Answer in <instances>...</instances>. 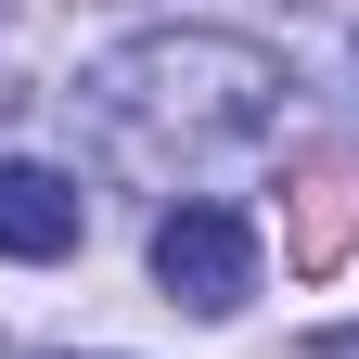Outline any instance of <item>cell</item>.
I'll return each mask as SVG.
<instances>
[{
    "mask_svg": "<svg viewBox=\"0 0 359 359\" xmlns=\"http://www.w3.org/2000/svg\"><path fill=\"white\" fill-rule=\"evenodd\" d=\"M154 283H167V308H193V321H231V308L257 295V218L244 205H167L154 218Z\"/></svg>",
    "mask_w": 359,
    "mask_h": 359,
    "instance_id": "7a4b0ae2",
    "label": "cell"
},
{
    "mask_svg": "<svg viewBox=\"0 0 359 359\" xmlns=\"http://www.w3.org/2000/svg\"><path fill=\"white\" fill-rule=\"evenodd\" d=\"M77 116H90V154L116 180L205 205V180H231L283 142V65L257 39H218V26H154L77 77Z\"/></svg>",
    "mask_w": 359,
    "mask_h": 359,
    "instance_id": "6da1fadb",
    "label": "cell"
},
{
    "mask_svg": "<svg viewBox=\"0 0 359 359\" xmlns=\"http://www.w3.org/2000/svg\"><path fill=\"white\" fill-rule=\"evenodd\" d=\"M77 231H90V205H77V180L65 167H0V257H26V269H52V257H77Z\"/></svg>",
    "mask_w": 359,
    "mask_h": 359,
    "instance_id": "3957f363",
    "label": "cell"
}]
</instances>
